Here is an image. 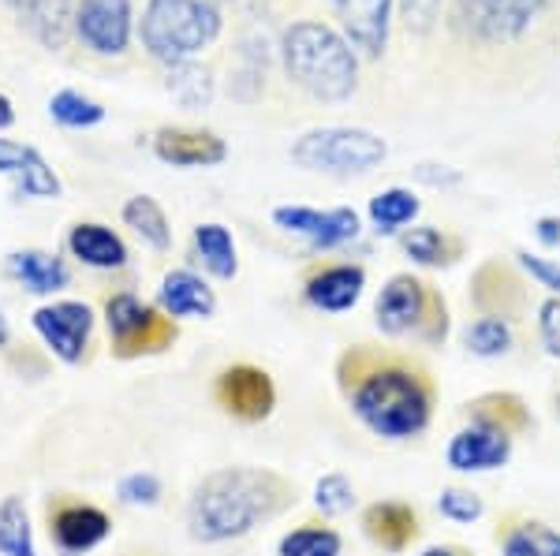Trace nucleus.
Here are the masks:
<instances>
[{
  "label": "nucleus",
  "instance_id": "c9c22d12",
  "mask_svg": "<svg viewBox=\"0 0 560 556\" xmlns=\"http://www.w3.org/2000/svg\"><path fill=\"white\" fill-rule=\"evenodd\" d=\"M60 191H65V184H60V176L52 173L49 161H45V157L38 154V150L31 146V154H26L23 173L15 176V194H20V199L45 202V199H60Z\"/></svg>",
  "mask_w": 560,
  "mask_h": 556
},
{
  "label": "nucleus",
  "instance_id": "58836bf2",
  "mask_svg": "<svg viewBox=\"0 0 560 556\" xmlns=\"http://www.w3.org/2000/svg\"><path fill=\"white\" fill-rule=\"evenodd\" d=\"M516 265L535 288H541L546 295H560V262L538 255V250H516Z\"/></svg>",
  "mask_w": 560,
  "mask_h": 556
},
{
  "label": "nucleus",
  "instance_id": "f3484780",
  "mask_svg": "<svg viewBox=\"0 0 560 556\" xmlns=\"http://www.w3.org/2000/svg\"><path fill=\"white\" fill-rule=\"evenodd\" d=\"M366 292V265L311 262L300 276V299L318 314H348Z\"/></svg>",
  "mask_w": 560,
  "mask_h": 556
},
{
  "label": "nucleus",
  "instance_id": "6e6552de",
  "mask_svg": "<svg viewBox=\"0 0 560 556\" xmlns=\"http://www.w3.org/2000/svg\"><path fill=\"white\" fill-rule=\"evenodd\" d=\"M295 168L332 179L370 176L388 161V142L366 128H311L288 146Z\"/></svg>",
  "mask_w": 560,
  "mask_h": 556
},
{
  "label": "nucleus",
  "instance_id": "0eeeda50",
  "mask_svg": "<svg viewBox=\"0 0 560 556\" xmlns=\"http://www.w3.org/2000/svg\"><path fill=\"white\" fill-rule=\"evenodd\" d=\"M102 326L105 344L116 363H139V358L168 355L179 344V321L168 318L153 299H142L131 288H116L102 295Z\"/></svg>",
  "mask_w": 560,
  "mask_h": 556
},
{
  "label": "nucleus",
  "instance_id": "4c0bfd02",
  "mask_svg": "<svg viewBox=\"0 0 560 556\" xmlns=\"http://www.w3.org/2000/svg\"><path fill=\"white\" fill-rule=\"evenodd\" d=\"M535 340L541 355L560 358V295H546L535 307Z\"/></svg>",
  "mask_w": 560,
  "mask_h": 556
},
{
  "label": "nucleus",
  "instance_id": "e433bc0d",
  "mask_svg": "<svg viewBox=\"0 0 560 556\" xmlns=\"http://www.w3.org/2000/svg\"><path fill=\"white\" fill-rule=\"evenodd\" d=\"M116 500L128 508H158L165 500V482L153 471H131L116 482Z\"/></svg>",
  "mask_w": 560,
  "mask_h": 556
},
{
  "label": "nucleus",
  "instance_id": "ddd939ff",
  "mask_svg": "<svg viewBox=\"0 0 560 556\" xmlns=\"http://www.w3.org/2000/svg\"><path fill=\"white\" fill-rule=\"evenodd\" d=\"M273 224L288 236L306 239L311 250H340L351 247L363 236V217L351 205H332V210H314V205H277Z\"/></svg>",
  "mask_w": 560,
  "mask_h": 556
},
{
  "label": "nucleus",
  "instance_id": "c03bdc74",
  "mask_svg": "<svg viewBox=\"0 0 560 556\" xmlns=\"http://www.w3.org/2000/svg\"><path fill=\"white\" fill-rule=\"evenodd\" d=\"M535 239L541 250H557L560 247V217H553V213H546V217L535 221Z\"/></svg>",
  "mask_w": 560,
  "mask_h": 556
},
{
  "label": "nucleus",
  "instance_id": "9b49d317",
  "mask_svg": "<svg viewBox=\"0 0 560 556\" xmlns=\"http://www.w3.org/2000/svg\"><path fill=\"white\" fill-rule=\"evenodd\" d=\"M210 400L236 426H261L277 415L280 392L266 366L250 363V358H236V363H224L213 374Z\"/></svg>",
  "mask_w": 560,
  "mask_h": 556
},
{
  "label": "nucleus",
  "instance_id": "f257e3e1",
  "mask_svg": "<svg viewBox=\"0 0 560 556\" xmlns=\"http://www.w3.org/2000/svg\"><path fill=\"white\" fill-rule=\"evenodd\" d=\"M332 385L348 415L385 445L422 441L441 407V385L427 358L388 340H359L340 347Z\"/></svg>",
  "mask_w": 560,
  "mask_h": 556
},
{
  "label": "nucleus",
  "instance_id": "2f4dec72",
  "mask_svg": "<svg viewBox=\"0 0 560 556\" xmlns=\"http://www.w3.org/2000/svg\"><path fill=\"white\" fill-rule=\"evenodd\" d=\"M165 90L176 105H184V109H210L213 105V75H210V68H202L198 60L168 68Z\"/></svg>",
  "mask_w": 560,
  "mask_h": 556
},
{
  "label": "nucleus",
  "instance_id": "c85d7f7f",
  "mask_svg": "<svg viewBox=\"0 0 560 556\" xmlns=\"http://www.w3.org/2000/svg\"><path fill=\"white\" fill-rule=\"evenodd\" d=\"M419 213H422V199L411 187H385L366 205L370 228L377 236H400V232H408L419 221Z\"/></svg>",
  "mask_w": 560,
  "mask_h": 556
},
{
  "label": "nucleus",
  "instance_id": "f03ea898",
  "mask_svg": "<svg viewBox=\"0 0 560 556\" xmlns=\"http://www.w3.org/2000/svg\"><path fill=\"white\" fill-rule=\"evenodd\" d=\"M300 505V486L277 468L229 463L191 486L184 505V531L195 545H229L284 519Z\"/></svg>",
  "mask_w": 560,
  "mask_h": 556
},
{
  "label": "nucleus",
  "instance_id": "a19ab883",
  "mask_svg": "<svg viewBox=\"0 0 560 556\" xmlns=\"http://www.w3.org/2000/svg\"><path fill=\"white\" fill-rule=\"evenodd\" d=\"M396 8L411 34H430L441 20V0H396Z\"/></svg>",
  "mask_w": 560,
  "mask_h": 556
},
{
  "label": "nucleus",
  "instance_id": "7ed1b4c3",
  "mask_svg": "<svg viewBox=\"0 0 560 556\" xmlns=\"http://www.w3.org/2000/svg\"><path fill=\"white\" fill-rule=\"evenodd\" d=\"M538 434L530 403L512 389H486L459 407V426L445 445V468L456 474H497L512 463L520 441Z\"/></svg>",
  "mask_w": 560,
  "mask_h": 556
},
{
  "label": "nucleus",
  "instance_id": "9d476101",
  "mask_svg": "<svg viewBox=\"0 0 560 556\" xmlns=\"http://www.w3.org/2000/svg\"><path fill=\"white\" fill-rule=\"evenodd\" d=\"M31 329L49 358L83 370L97 355V314L83 299H49L31 314Z\"/></svg>",
  "mask_w": 560,
  "mask_h": 556
},
{
  "label": "nucleus",
  "instance_id": "a18cd8bd",
  "mask_svg": "<svg viewBox=\"0 0 560 556\" xmlns=\"http://www.w3.org/2000/svg\"><path fill=\"white\" fill-rule=\"evenodd\" d=\"M411 556H478V553L464 542H430L422 549H415Z\"/></svg>",
  "mask_w": 560,
  "mask_h": 556
},
{
  "label": "nucleus",
  "instance_id": "39448f33",
  "mask_svg": "<svg viewBox=\"0 0 560 556\" xmlns=\"http://www.w3.org/2000/svg\"><path fill=\"white\" fill-rule=\"evenodd\" d=\"M374 326L388 344L438 347L453 336V310L445 292L419 273H393L374 295Z\"/></svg>",
  "mask_w": 560,
  "mask_h": 556
},
{
  "label": "nucleus",
  "instance_id": "aec40b11",
  "mask_svg": "<svg viewBox=\"0 0 560 556\" xmlns=\"http://www.w3.org/2000/svg\"><path fill=\"white\" fill-rule=\"evenodd\" d=\"M65 250L83 269H94V273H120L131 262V247L124 244V236L102 221L71 224L65 232Z\"/></svg>",
  "mask_w": 560,
  "mask_h": 556
},
{
  "label": "nucleus",
  "instance_id": "a211bd4d",
  "mask_svg": "<svg viewBox=\"0 0 560 556\" xmlns=\"http://www.w3.org/2000/svg\"><path fill=\"white\" fill-rule=\"evenodd\" d=\"M337 15V31L363 60H382L388 49L396 0H329Z\"/></svg>",
  "mask_w": 560,
  "mask_h": 556
},
{
  "label": "nucleus",
  "instance_id": "49530a36",
  "mask_svg": "<svg viewBox=\"0 0 560 556\" xmlns=\"http://www.w3.org/2000/svg\"><path fill=\"white\" fill-rule=\"evenodd\" d=\"M15 123V105L8 94H0V131H8Z\"/></svg>",
  "mask_w": 560,
  "mask_h": 556
},
{
  "label": "nucleus",
  "instance_id": "cd10ccee",
  "mask_svg": "<svg viewBox=\"0 0 560 556\" xmlns=\"http://www.w3.org/2000/svg\"><path fill=\"white\" fill-rule=\"evenodd\" d=\"M277 556H345V534L332 519L311 516L277 537Z\"/></svg>",
  "mask_w": 560,
  "mask_h": 556
},
{
  "label": "nucleus",
  "instance_id": "7c9ffc66",
  "mask_svg": "<svg viewBox=\"0 0 560 556\" xmlns=\"http://www.w3.org/2000/svg\"><path fill=\"white\" fill-rule=\"evenodd\" d=\"M0 556H38L31 508H26L23 493L0 497Z\"/></svg>",
  "mask_w": 560,
  "mask_h": 556
},
{
  "label": "nucleus",
  "instance_id": "20e7f679",
  "mask_svg": "<svg viewBox=\"0 0 560 556\" xmlns=\"http://www.w3.org/2000/svg\"><path fill=\"white\" fill-rule=\"evenodd\" d=\"M280 64L314 102H348L359 90V52L337 26L295 20L280 34Z\"/></svg>",
  "mask_w": 560,
  "mask_h": 556
},
{
  "label": "nucleus",
  "instance_id": "de8ad7c7",
  "mask_svg": "<svg viewBox=\"0 0 560 556\" xmlns=\"http://www.w3.org/2000/svg\"><path fill=\"white\" fill-rule=\"evenodd\" d=\"M15 344V333H12V321L4 318V310H0V355H8V347Z\"/></svg>",
  "mask_w": 560,
  "mask_h": 556
},
{
  "label": "nucleus",
  "instance_id": "5701e85b",
  "mask_svg": "<svg viewBox=\"0 0 560 556\" xmlns=\"http://www.w3.org/2000/svg\"><path fill=\"white\" fill-rule=\"evenodd\" d=\"M4 276L20 284L23 292L45 295V299L60 295L71 284V269L65 258L52 255V250H38V247L12 250V255L4 258Z\"/></svg>",
  "mask_w": 560,
  "mask_h": 556
},
{
  "label": "nucleus",
  "instance_id": "72a5a7b5",
  "mask_svg": "<svg viewBox=\"0 0 560 556\" xmlns=\"http://www.w3.org/2000/svg\"><path fill=\"white\" fill-rule=\"evenodd\" d=\"M49 116L68 131H86L105 120V105L79 94V90H57V94L49 97Z\"/></svg>",
  "mask_w": 560,
  "mask_h": 556
},
{
  "label": "nucleus",
  "instance_id": "09e8293b",
  "mask_svg": "<svg viewBox=\"0 0 560 556\" xmlns=\"http://www.w3.org/2000/svg\"><path fill=\"white\" fill-rule=\"evenodd\" d=\"M553 411H557V418H560V389L553 392Z\"/></svg>",
  "mask_w": 560,
  "mask_h": 556
},
{
  "label": "nucleus",
  "instance_id": "393cba45",
  "mask_svg": "<svg viewBox=\"0 0 560 556\" xmlns=\"http://www.w3.org/2000/svg\"><path fill=\"white\" fill-rule=\"evenodd\" d=\"M191 258L202 269V276L213 281H236L240 276V247L229 224L221 221H202L191 232Z\"/></svg>",
  "mask_w": 560,
  "mask_h": 556
},
{
  "label": "nucleus",
  "instance_id": "37998d69",
  "mask_svg": "<svg viewBox=\"0 0 560 556\" xmlns=\"http://www.w3.org/2000/svg\"><path fill=\"white\" fill-rule=\"evenodd\" d=\"M26 154H31V146H23V142L15 139H4L0 134V176H20L23 165H26Z\"/></svg>",
  "mask_w": 560,
  "mask_h": 556
},
{
  "label": "nucleus",
  "instance_id": "4be33fe9",
  "mask_svg": "<svg viewBox=\"0 0 560 556\" xmlns=\"http://www.w3.org/2000/svg\"><path fill=\"white\" fill-rule=\"evenodd\" d=\"M493 545L501 556H560V527L509 508L493 519Z\"/></svg>",
  "mask_w": 560,
  "mask_h": 556
},
{
  "label": "nucleus",
  "instance_id": "f8f14e48",
  "mask_svg": "<svg viewBox=\"0 0 560 556\" xmlns=\"http://www.w3.org/2000/svg\"><path fill=\"white\" fill-rule=\"evenodd\" d=\"M549 0H453V26L475 45L520 42Z\"/></svg>",
  "mask_w": 560,
  "mask_h": 556
},
{
  "label": "nucleus",
  "instance_id": "c756f323",
  "mask_svg": "<svg viewBox=\"0 0 560 556\" xmlns=\"http://www.w3.org/2000/svg\"><path fill=\"white\" fill-rule=\"evenodd\" d=\"M120 221L128 224L150 250H158V255H165V250L173 247V221H168L165 205L153 199V194H131V199L120 205Z\"/></svg>",
  "mask_w": 560,
  "mask_h": 556
},
{
  "label": "nucleus",
  "instance_id": "79ce46f5",
  "mask_svg": "<svg viewBox=\"0 0 560 556\" xmlns=\"http://www.w3.org/2000/svg\"><path fill=\"white\" fill-rule=\"evenodd\" d=\"M415 179L427 187H438V191H453V187L464 184V173L453 165H433V161H422V165H415Z\"/></svg>",
  "mask_w": 560,
  "mask_h": 556
},
{
  "label": "nucleus",
  "instance_id": "6ab92c4d",
  "mask_svg": "<svg viewBox=\"0 0 560 556\" xmlns=\"http://www.w3.org/2000/svg\"><path fill=\"white\" fill-rule=\"evenodd\" d=\"M161 310L176 321H210L217 314V292L210 284V276H202L198 269H168L158 284V295H153Z\"/></svg>",
  "mask_w": 560,
  "mask_h": 556
},
{
  "label": "nucleus",
  "instance_id": "1a4fd4ad",
  "mask_svg": "<svg viewBox=\"0 0 560 556\" xmlns=\"http://www.w3.org/2000/svg\"><path fill=\"white\" fill-rule=\"evenodd\" d=\"M42 527L57 556H90L113 537L116 519L83 493L57 489L42 500Z\"/></svg>",
  "mask_w": 560,
  "mask_h": 556
},
{
  "label": "nucleus",
  "instance_id": "412c9836",
  "mask_svg": "<svg viewBox=\"0 0 560 556\" xmlns=\"http://www.w3.org/2000/svg\"><path fill=\"white\" fill-rule=\"evenodd\" d=\"M150 146L153 157L173 168H217L229 161V142L202 128H161Z\"/></svg>",
  "mask_w": 560,
  "mask_h": 556
},
{
  "label": "nucleus",
  "instance_id": "423d86ee",
  "mask_svg": "<svg viewBox=\"0 0 560 556\" xmlns=\"http://www.w3.org/2000/svg\"><path fill=\"white\" fill-rule=\"evenodd\" d=\"M221 31L224 15L213 0H147L139 20L142 49L165 68L202 57Z\"/></svg>",
  "mask_w": 560,
  "mask_h": 556
},
{
  "label": "nucleus",
  "instance_id": "bb28decb",
  "mask_svg": "<svg viewBox=\"0 0 560 556\" xmlns=\"http://www.w3.org/2000/svg\"><path fill=\"white\" fill-rule=\"evenodd\" d=\"M459 344L471 358L493 363V358H509L520 352V326L509 318H493V314H475L464 329H459Z\"/></svg>",
  "mask_w": 560,
  "mask_h": 556
},
{
  "label": "nucleus",
  "instance_id": "dca6fc26",
  "mask_svg": "<svg viewBox=\"0 0 560 556\" xmlns=\"http://www.w3.org/2000/svg\"><path fill=\"white\" fill-rule=\"evenodd\" d=\"M75 38L94 57H124L135 38L131 0H75Z\"/></svg>",
  "mask_w": 560,
  "mask_h": 556
},
{
  "label": "nucleus",
  "instance_id": "ea45409f",
  "mask_svg": "<svg viewBox=\"0 0 560 556\" xmlns=\"http://www.w3.org/2000/svg\"><path fill=\"white\" fill-rule=\"evenodd\" d=\"M4 363H8V370L12 374H20L23 381H42V378H49V352L45 347H31V344H20V347H8V355H4Z\"/></svg>",
  "mask_w": 560,
  "mask_h": 556
},
{
  "label": "nucleus",
  "instance_id": "b1692460",
  "mask_svg": "<svg viewBox=\"0 0 560 556\" xmlns=\"http://www.w3.org/2000/svg\"><path fill=\"white\" fill-rule=\"evenodd\" d=\"M8 4L45 49H68V42L75 38V0H8Z\"/></svg>",
  "mask_w": 560,
  "mask_h": 556
},
{
  "label": "nucleus",
  "instance_id": "473e14b6",
  "mask_svg": "<svg viewBox=\"0 0 560 556\" xmlns=\"http://www.w3.org/2000/svg\"><path fill=\"white\" fill-rule=\"evenodd\" d=\"M311 500H314V512L322 519H345L359 508V489L345 471H325L314 482Z\"/></svg>",
  "mask_w": 560,
  "mask_h": 556
},
{
  "label": "nucleus",
  "instance_id": "2eb2a0df",
  "mask_svg": "<svg viewBox=\"0 0 560 556\" xmlns=\"http://www.w3.org/2000/svg\"><path fill=\"white\" fill-rule=\"evenodd\" d=\"M527 276L516 262H501V258H490L471 273V284H467V295H471L475 314H493V318H509V321H523V314L530 310V295H527Z\"/></svg>",
  "mask_w": 560,
  "mask_h": 556
},
{
  "label": "nucleus",
  "instance_id": "f704fd0d",
  "mask_svg": "<svg viewBox=\"0 0 560 556\" xmlns=\"http://www.w3.org/2000/svg\"><path fill=\"white\" fill-rule=\"evenodd\" d=\"M433 508H438V516L445 519V523L475 527L478 519L486 516V497L471 486H441Z\"/></svg>",
  "mask_w": 560,
  "mask_h": 556
},
{
  "label": "nucleus",
  "instance_id": "4468645a",
  "mask_svg": "<svg viewBox=\"0 0 560 556\" xmlns=\"http://www.w3.org/2000/svg\"><path fill=\"white\" fill-rule=\"evenodd\" d=\"M359 531H363V537L374 549H382L388 556H404L419 549L427 523H422V512L411 500L382 497L359 508Z\"/></svg>",
  "mask_w": 560,
  "mask_h": 556
},
{
  "label": "nucleus",
  "instance_id": "a878e982",
  "mask_svg": "<svg viewBox=\"0 0 560 556\" xmlns=\"http://www.w3.org/2000/svg\"><path fill=\"white\" fill-rule=\"evenodd\" d=\"M400 250L419 269H453L464 258L467 244L438 224H411L408 232H400Z\"/></svg>",
  "mask_w": 560,
  "mask_h": 556
}]
</instances>
